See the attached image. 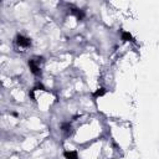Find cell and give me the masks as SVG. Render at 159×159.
Here are the masks:
<instances>
[{"mask_svg": "<svg viewBox=\"0 0 159 159\" xmlns=\"http://www.w3.org/2000/svg\"><path fill=\"white\" fill-rule=\"evenodd\" d=\"M15 43H16V45L18 46H20V47H30L31 46V40L29 39V37H25V36H22V35H16V39H15Z\"/></svg>", "mask_w": 159, "mask_h": 159, "instance_id": "1", "label": "cell"}, {"mask_svg": "<svg viewBox=\"0 0 159 159\" xmlns=\"http://www.w3.org/2000/svg\"><path fill=\"white\" fill-rule=\"evenodd\" d=\"M71 14H73L78 20H82L83 16H85V15H83V13L80 9H75V7H71Z\"/></svg>", "mask_w": 159, "mask_h": 159, "instance_id": "3", "label": "cell"}, {"mask_svg": "<svg viewBox=\"0 0 159 159\" xmlns=\"http://www.w3.org/2000/svg\"><path fill=\"white\" fill-rule=\"evenodd\" d=\"M61 129H62L65 133H69V132L71 131V124H70V122L62 123V124H61Z\"/></svg>", "mask_w": 159, "mask_h": 159, "instance_id": "6", "label": "cell"}, {"mask_svg": "<svg viewBox=\"0 0 159 159\" xmlns=\"http://www.w3.org/2000/svg\"><path fill=\"white\" fill-rule=\"evenodd\" d=\"M63 157L66 158V159H78V157H77V153L76 152H72V150H67V152H63Z\"/></svg>", "mask_w": 159, "mask_h": 159, "instance_id": "4", "label": "cell"}, {"mask_svg": "<svg viewBox=\"0 0 159 159\" xmlns=\"http://www.w3.org/2000/svg\"><path fill=\"white\" fill-rule=\"evenodd\" d=\"M29 67L31 70V72L35 75V76H40L41 75V70L37 66V62L35 60H29Z\"/></svg>", "mask_w": 159, "mask_h": 159, "instance_id": "2", "label": "cell"}, {"mask_svg": "<svg viewBox=\"0 0 159 159\" xmlns=\"http://www.w3.org/2000/svg\"><path fill=\"white\" fill-rule=\"evenodd\" d=\"M106 93V90L102 87V88H98L96 92H95V93H93V97L95 98H97V97H101V96H103Z\"/></svg>", "mask_w": 159, "mask_h": 159, "instance_id": "7", "label": "cell"}, {"mask_svg": "<svg viewBox=\"0 0 159 159\" xmlns=\"http://www.w3.org/2000/svg\"><path fill=\"white\" fill-rule=\"evenodd\" d=\"M122 40L123 41H134L133 36L129 34V32H127V31H122Z\"/></svg>", "mask_w": 159, "mask_h": 159, "instance_id": "5", "label": "cell"}]
</instances>
